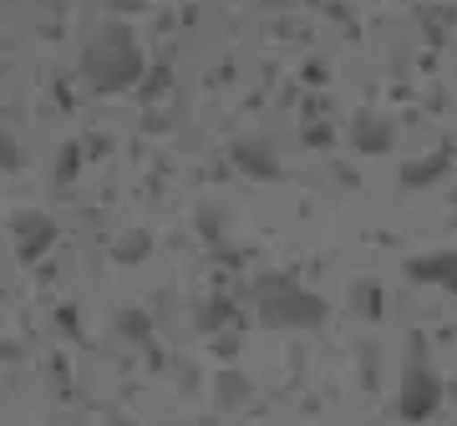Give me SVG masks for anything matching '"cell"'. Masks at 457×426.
Instances as JSON below:
<instances>
[{"instance_id": "6da1fadb", "label": "cell", "mask_w": 457, "mask_h": 426, "mask_svg": "<svg viewBox=\"0 0 457 426\" xmlns=\"http://www.w3.org/2000/svg\"><path fill=\"white\" fill-rule=\"evenodd\" d=\"M254 299H260V315L270 325H320L326 320V305L311 290H300L295 279H264Z\"/></svg>"}, {"instance_id": "7a4b0ae2", "label": "cell", "mask_w": 457, "mask_h": 426, "mask_svg": "<svg viewBox=\"0 0 457 426\" xmlns=\"http://www.w3.org/2000/svg\"><path fill=\"white\" fill-rule=\"evenodd\" d=\"M137 66H143V56H137V46H132L128 31H117V26H107L102 36H92V46H87V77L97 86H122L137 77Z\"/></svg>"}, {"instance_id": "3957f363", "label": "cell", "mask_w": 457, "mask_h": 426, "mask_svg": "<svg viewBox=\"0 0 457 426\" xmlns=\"http://www.w3.org/2000/svg\"><path fill=\"white\" fill-rule=\"evenodd\" d=\"M437 406H442V381H437V371H432L427 345L411 340L407 371H402V416H407V422H427Z\"/></svg>"}, {"instance_id": "277c9868", "label": "cell", "mask_w": 457, "mask_h": 426, "mask_svg": "<svg viewBox=\"0 0 457 426\" xmlns=\"http://www.w3.org/2000/svg\"><path fill=\"white\" fill-rule=\"evenodd\" d=\"M411 279L422 284H442V290H457V249H442V254H427V259H411L407 264Z\"/></svg>"}, {"instance_id": "5b68a950", "label": "cell", "mask_w": 457, "mask_h": 426, "mask_svg": "<svg viewBox=\"0 0 457 426\" xmlns=\"http://www.w3.org/2000/svg\"><path fill=\"white\" fill-rule=\"evenodd\" d=\"M16 229H26V233H31V239L21 244V254H26V259H36V254L46 249V239L56 233V229H51V218H36V213H21V218H16Z\"/></svg>"}, {"instance_id": "8992f818", "label": "cell", "mask_w": 457, "mask_h": 426, "mask_svg": "<svg viewBox=\"0 0 457 426\" xmlns=\"http://www.w3.org/2000/svg\"><path fill=\"white\" fill-rule=\"evenodd\" d=\"M356 143L361 148H392V127H371V122H361Z\"/></svg>"}, {"instance_id": "52a82bcc", "label": "cell", "mask_w": 457, "mask_h": 426, "mask_svg": "<svg viewBox=\"0 0 457 426\" xmlns=\"http://www.w3.org/2000/svg\"><path fill=\"white\" fill-rule=\"evenodd\" d=\"M16 163H21V148L5 137V132H0V168H16Z\"/></svg>"}]
</instances>
